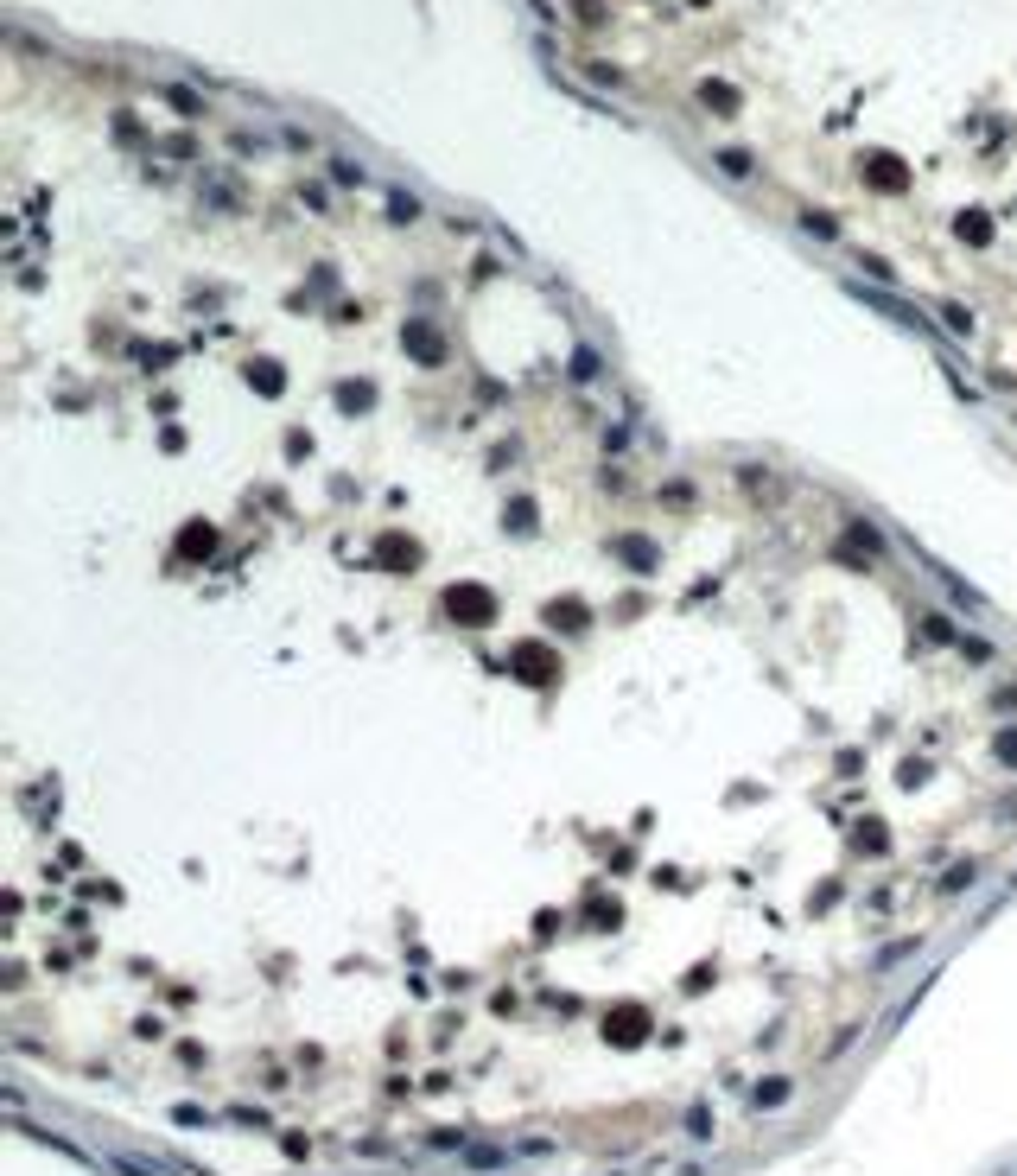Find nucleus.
Masks as SVG:
<instances>
[{
	"label": "nucleus",
	"mask_w": 1017,
	"mask_h": 1176,
	"mask_svg": "<svg viewBox=\"0 0 1017 1176\" xmlns=\"http://www.w3.org/2000/svg\"><path fill=\"white\" fill-rule=\"evenodd\" d=\"M852 299H865L872 312H884L890 325H903V331H915V337H935V325H928V318H915L903 299H890V293H878V286H852Z\"/></svg>",
	"instance_id": "obj_1"
},
{
	"label": "nucleus",
	"mask_w": 1017,
	"mask_h": 1176,
	"mask_svg": "<svg viewBox=\"0 0 1017 1176\" xmlns=\"http://www.w3.org/2000/svg\"><path fill=\"white\" fill-rule=\"evenodd\" d=\"M865 178H872L878 191H903V185H909V166H903L896 153H872V159H865Z\"/></svg>",
	"instance_id": "obj_2"
},
{
	"label": "nucleus",
	"mask_w": 1017,
	"mask_h": 1176,
	"mask_svg": "<svg viewBox=\"0 0 1017 1176\" xmlns=\"http://www.w3.org/2000/svg\"><path fill=\"white\" fill-rule=\"evenodd\" d=\"M954 230H960V242H973V249H986V242H992V217H986V210H967Z\"/></svg>",
	"instance_id": "obj_3"
},
{
	"label": "nucleus",
	"mask_w": 1017,
	"mask_h": 1176,
	"mask_svg": "<svg viewBox=\"0 0 1017 1176\" xmlns=\"http://www.w3.org/2000/svg\"><path fill=\"white\" fill-rule=\"evenodd\" d=\"M700 102H706V109H719V115H732V109H738V90H725V83H706V90H700Z\"/></svg>",
	"instance_id": "obj_4"
},
{
	"label": "nucleus",
	"mask_w": 1017,
	"mask_h": 1176,
	"mask_svg": "<svg viewBox=\"0 0 1017 1176\" xmlns=\"http://www.w3.org/2000/svg\"><path fill=\"white\" fill-rule=\"evenodd\" d=\"M788 1100V1081L776 1074V1081H757V1094H751V1107H782Z\"/></svg>",
	"instance_id": "obj_5"
},
{
	"label": "nucleus",
	"mask_w": 1017,
	"mask_h": 1176,
	"mask_svg": "<svg viewBox=\"0 0 1017 1176\" xmlns=\"http://www.w3.org/2000/svg\"><path fill=\"white\" fill-rule=\"evenodd\" d=\"M407 337H413V357H420V363H439V357H445V350L433 344V331H426V325H413Z\"/></svg>",
	"instance_id": "obj_6"
},
{
	"label": "nucleus",
	"mask_w": 1017,
	"mask_h": 1176,
	"mask_svg": "<svg viewBox=\"0 0 1017 1176\" xmlns=\"http://www.w3.org/2000/svg\"><path fill=\"white\" fill-rule=\"evenodd\" d=\"M465 1164H471V1171H497V1164H503V1151H497V1145H471V1151H465Z\"/></svg>",
	"instance_id": "obj_7"
},
{
	"label": "nucleus",
	"mask_w": 1017,
	"mask_h": 1176,
	"mask_svg": "<svg viewBox=\"0 0 1017 1176\" xmlns=\"http://www.w3.org/2000/svg\"><path fill=\"white\" fill-rule=\"evenodd\" d=\"M331 172H337V185H369V178H363V166H350V159H337Z\"/></svg>",
	"instance_id": "obj_8"
},
{
	"label": "nucleus",
	"mask_w": 1017,
	"mask_h": 1176,
	"mask_svg": "<svg viewBox=\"0 0 1017 1176\" xmlns=\"http://www.w3.org/2000/svg\"><path fill=\"white\" fill-rule=\"evenodd\" d=\"M719 166H725V172H738V178H751V159H744V153H719Z\"/></svg>",
	"instance_id": "obj_9"
},
{
	"label": "nucleus",
	"mask_w": 1017,
	"mask_h": 1176,
	"mask_svg": "<svg viewBox=\"0 0 1017 1176\" xmlns=\"http://www.w3.org/2000/svg\"><path fill=\"white\" fill-rule=\"evenodd\" d=\"M808 230H814L820 242H833V236H840V223H833V217H808Z\"/></svg>",
	"instance_id": "obj_10"
},
{
	"label": "nucleus",
	"mask_w": 1017,
	"mask_h": 1176,
	"mask_svg": "<svg viewBox=\"0 0 1017 1176\" xmlns=\"http://www.w3.org/2000/svg\"><path fill=\"white\" fill-rule=\"evenodd\" d=\"M941 318L954 325V331H973V312H960V305H941Z\"/></svg>",
	"instance_id": "obj_11"
},
{
	"label": "nucleus",
	"mask_w": 1017,
	"mask_h": 1176,
	"mask_svg": "<svg viewBox=\"0 0 1017 1176\" xmlns=\"http://www.w3.org/2000/svg\"><path fill=\"white\" fill-rule=\"evenodd\" d=\"M960 884H973V865H954V871L941 878V891H960Z\"/></svg>",
	"instance_id": "obj_12"
},
{
	"label": "nucleus",
	"mask_w": 1017,
	"mask_h": 1176,
	"mask_svg": "<svg viewBox=\"0 0 1017 1176\" xmlns=\"http://www.w3.org/2000/svg\"><path fill=\"white\" fill-rule=\"evenodd\" d=\"M426 1145H439V1151H452V1145H458V1151H465V1132H426Z\"/></svg>",
	"instance_id": "obj_13"
},
{
	"label": "nucleus",
	"mask_w": 1017,
	"mask_h": 1176,
	"mask_svg": "<svg viewBox=\"0 0 1017 1176\" xmlns=\"http://www.w3.org/2000/svg\"><path fill=\"white\" fill-rule=\"evenodd\" d=\"M115 1171L122 1176H159V1171H146V1164H134V1158H115Z\"/></svg>",
	"instance_id": "obj_14"
},
{
	"label": "nucleus",
	"mask_w": 1017,
	"mask_h": 1176,
	"mask_svg": "<svg viewBox=\"0 0 1017 1176\" xmlns=\"http://www.w3.org/2000/svg\"><path fill=\"white\" fill-rule=\"evenodd\" d=\"M999 751H1005V757H1017V732H1005V738H999Z\"/></svg>",
	"instance_id": "obj_15"
}]
</instances>
